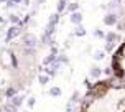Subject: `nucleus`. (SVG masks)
<instances>
[{"label": "nucleus", "mask_w": 125, "mask_h": 112, "mask_svg": "<svg viewBox=\"0 0 125 112\" xmlns=\"http://www.w3.org/2000/svg\"><path fill=\"white\" fill-rule=\"evenodd\" d=\"M81 112H125V81H100L89 86Z\"/></svg>", "instance_id": "obj_1"}, {"label": "nucleus", "mask_w": 125, "mask_h": 112, "mask_svg": "<svg viewBox=\"0 0 125 112\" xmlns=\"http://www.w3.org/2000/svg\"><path fill=\"white\" fill-rule=\"evenodd\" d=\"M25 0H0V36L20 18Z\"/></svg>", "instance_id": "obj_2"}, {"label": "nucleus", "mask_w": 125, "mask_h": 112, "mask_svg": "<svg viewBox=\"0 0 125 112\" xmlns=\"http://www.w3.org/2000/svg\"><path fill=\"white\" fill-rule=\"evenodd\" d=\"M112 69H114V73H115V76H117L119 79L125 81V41L120 45L119 48H117V51L114 53Z\"/></svg>", "instance_id": "obj_3"}]
</instances>
